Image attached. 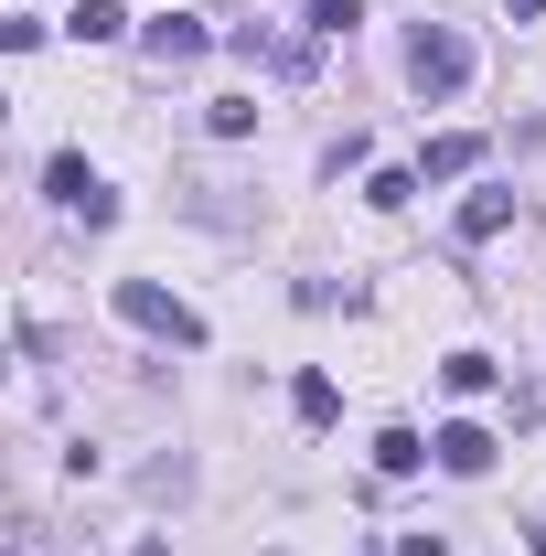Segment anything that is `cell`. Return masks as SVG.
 I'll list each match as a JSON object with an SVG mask.
<instances>
[{
    "label": "cell",
    "mask_w": 546,
    "mask_h": 556,
    "mask_svg": "<svg viewBox=\"0 0 546 556\" xmlns=\"http://www.w3.org/2000/svg\"><path fill=\"white\" fill-rule=\"evenodd\" d=\"M408 86L418 97H461V86H472V43H461L450 22H418L408 33Z\"/></svg>",
    "instance_id": "obj_1"
},
{
    "label": "cell",
    "mask_w": 546,
    "mask_h": 556,
    "mask_svg": "<svg viewBox=\"0 0 546 556\" xmlns=\"http://www.w3.org/2000/svg\"><path fill=\"white\" fill-rule=\"evenodd\" d=\"M119 321H129V332H150V343H183V353L204 343V321H194L172 289H150V278H119Z\"/></svg>",
    "instance_id": "obj_2"
},
{
    "label": "cell",
    "mask_w": 546,
    "mask_h": 556,
    "mask_svg": "<svg viewBox=\"0 0 546 556\" xmlns=\"http://www.w3.org/2000/svg\"><path fill=\"white\" fill-rule=\"evenodd\" d=\"M44 182H54V204H65V214H86V225H119V193H108V182H97L75 150H54V172H44Z\"/></svg>",
    "instance_id": "obj_3"
},
{
    "label": "cell",
    "mask_w": 546,
    "mask_h": 556,
    "mask_svg": "<svg viewBox=\"0 0 546 556\" xmlns=\"http://www.w3.org/2000/svg\"><path fill=\"white\" fill-rule=\"evenodd\" d=\"M139 43H150V65H204V54H214V33L194 22V11H161Z\"/></svg>",
    "instance_id": "obj_4"
},
{
    "label": "cell",
    "mask_w": 546,
    "mask_h": 556,
    "mask_svg": "<svg viewBox=\"0 0 546 556\" xmlns=\"http://www.w3.org/2000/svg\"><path fill=\"white\" fill-rule=\"evenodd\" d=\"M225 43H236L247 65H269V75H311V43H289V33H258V22H236Z\"/></svg>",
    "instance_id": "obj_5"
},
{
    "label": "cell",
    "mask_w": 546,
    "mask_h": 556,
    "mask_svg": "<svg viewBox=\"0 0 546 556\" xmlns=\"http://www.w3.org/2000/svg\"><path fill=\"white\" fill-rule=\"evenodd\" d=\"M429 450H439V471H461V482H482V471H493V439H482L472 417H450V428H439Z\"/></svg>",
    "instance_id": "obj_6"
},
{
    "label": "cell",
    "mask_w": 546,
    "mask_h": 556,
    "mask_svg": "<svg viewBox=\"0 0 546 556\" xmlns=\"http://www.w3.org/2000/svg\"><path fill=\"white\" fill-rule=\"evenodd\" d=\"M472 161H482V139H472V129H450V139H429V150H418V182H461Z\"/></svg>",
    "instance_id": "obj_7"
},
{
    "label": "cell",
    "mask_w": 546,
    "mask_h": 556,
    "mask_svg": "<svg viewBox=\"0 0 546 556\" xmlns=\"http://www.w3.org/2000/svg\"><path fill=\"white\" fill-rule=\"evenodd\" d=\"M504 225H514V193H504V182H482L472 204H461V247H482V236H504Z\"/></svg>",
    "instance_id": "obj_8"
},
{
    "label": "cell",
    "mask_w": 546,
    "mask_h": 556,
    "mask_svg": "<svg viewBox=\"0 0 546 556\" xmlns=\"http://www.w3.org/2000/svg\"><path fill=\"white\" fill-rule=\"evenodd\" d=\"M418 460H439V450H429L418 428H386V439H375V471H386V482H408Z\"/></svg>",
    "instance_id": "obj_9"
},
{
    "label": "cell",
    "mask_w": 546,
    "mask_h": 556,
    "mask_svg": "<svg viewBox=\"0 0 546 556\" xmlns=\"http://www.w3.org/2000/svg\"><path fill=\"white\" fill-rule=\"evenodd\" d=\"M289 407H300V428H333V417H343V386H333V375H300Z\"/></svg>",
    "instance_id": "obj_10"
},
{
    "label": "cell",
    "mask_w": 546,
    "mask_h": 556,
    "mask_svg": "<svg viewBox=\"0 0 546 556\" xmlns=\"http://www.w3.org/2000/svg\"><path fill=\"white\" fill-rule=\"evenodd\" d=\"M65 33H75V43H119V33H129V11H119V0H75Z\"/></svg>",
    "instance_id": "obj_11"
},
{
    "label": "cell",
    "mask_w": 546,
    "mask_h": 556,
    "mask_svg": "<svg viewBox=\"0 0 546 556\" xmlns=\"http://www.w3.org/2000/svg\"><path fill=\"white\" fill-rule=\"evenodd\" d=\"M439 386H450V396H482V386H493V353H450Z\"/></svg>",
    "instance_id": "obj_12"
},
{
    "label": "cell",
    "mask_w": 546,
    "mask_h": 556,
    "mask_svg": "<svg viewBox=\"0 0 546 556\" xmlns=\"http://www.w3.org/2000/svg\"><path fill=\"white\" fill-rule=\"evenodd\" d=\"M258 129V97H214V139H247Z\"/></svg>",
    "instance_id": "obj_13"
},
{
    "label": "cell",
    "mask_w": 546,
    "mask_h": 556,
    "mask_svg": "<svg viewBox=\"0 0 546 556\" xmlns=\"http://www.w3.org/2000/svg\"><path fill=\"white\" fill-rule=\"evenodd\" d=\"M0 556H54V535H44L33 514H11V535H0Z\"/></svg>",
    "instance_id": "obj_14"
},
{
    "label": "cell",
    "mask_w": 546,
    "mask_h": 556,
    "mask_svg": "<svg viewBox=\"0 0 546 556\" xmlns=\"http://www.w3.org/2000/svg\"><path fill=\"white\" fill-rule=\"evenodd\" d=\"M364 22V0H311V33H353Z\"/></svg>",
    "instance_id": "obj_15"
},
{
    "label": "cell",
    "mask_w": 546,
    "mask_h": 556,
    "mask_svg": "<svg viewBox=\"0 0 546 556\" xmlns=\"http://www.w3.org/2000/svg\"><path fill=\"white\" fill-rule=\"evenodd\" d=\"M397 556H450V535H397Z\"/></svg>",
    "instance_id": "obj_16"
},
{
    "label": "cell",
    "mask_w": 546,
    "mask_h": 556,
    "mask_svg": "<svg viewBox=\"0 0 546 556\" xmlns=\"http://www.w3.org/2000/svg\"><path fill=\"white\" fill-rule=\"evenodd\" d=\"M536 11H546V0H504V22H536Z\"/></svg>",
    "instance_id": "obj_17"
},
{
    "label": "cell",
    "mask_w": 546,
    "mask_h": 556,
    "mask_svg": "<svg viewBox=\"0 0 546 556\" xmlns=\"http://www.w3.org/2000/svg\"><path fill=\"white\" fill-rule=\"evenodd\" d=\"M536 556H546V535H536Z\"/></svg>",
    "instance_id": "obj_18"
}]
</instances>
